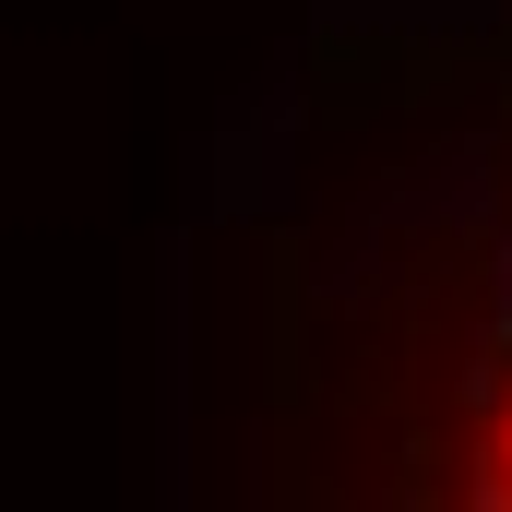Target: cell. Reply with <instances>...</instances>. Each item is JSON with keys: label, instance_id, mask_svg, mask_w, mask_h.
<instances>
[{"label": "cell", "instance_id": "6da1fadb", "mask_svg": "<svg viewBox=\"0 0 512 512\" xmlns=\"http://www.w3.org/2000/svg\"><path fill=\"white\" fill-rule=\"evenodd\" d=\"M453 489H465V501H501V512H512V322L489 334V358H477V393H465V441H453Z\"/></svg>", "mask_w": 512, "mask_h": 512}]
</instances>
